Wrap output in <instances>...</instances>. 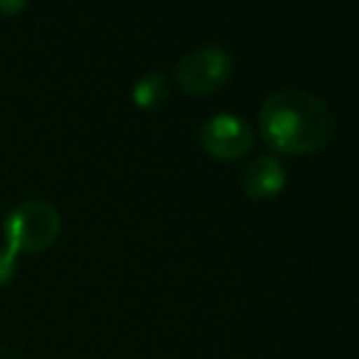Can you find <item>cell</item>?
Instances as JSON below:
<instances>
[{"label":"cell","mask_w":359,"mask_h":359,"mask_svg":"<svg viewBox=\"0 0 359 359\" xmlns=\"http://www.w3.org/2000/svg\"><path fill=\"white\" fill-rule=\"evenodd\" d=\"M264 140L280 155H308L323 150L337 130L330 104L305 89H276L259 109Z\"/></svg>","instance_id":"obj_1"},{"label":"cell","mask_w":359,"mask_h":359,"mask_svg":"<svg viewBox=\"0 0 359 359\" xmlns=\"http://www.w3.org/2000/svg\"><path fill=\"white\" fill-rule=\"evenodd\" d=\"M62 231V215L47 200H27L13 207L3 219L6 246L15 254H35L57 241Z\"/></svg>","instance_id":"obj_2"},{"label":"cell","mask_w":359,"mask_h":359,"mask_svg":"<svg viewBox=\"0 0 359 359\" xmlns=\"http://www.w3.org/2000/svg\"><path fill=\"white\" fill-rule=\"evenodd\" d=\"M234 69L236 62L224 45L205 42L177 60L172 76L187 94H210L222 89L234 76Z\"/></svg>","instance_id":"obj_3"},{"label":"cell","mask_w":359,"mask_h":359,"mask_svg":"<svg viewBox=\"0 0 359 359\" xmlns=\"http://www.w3.org/2000/svg\"><path fill=\"white\" fill-rule=\"evenodd\" d=\"M200 143L212 158L239 160L254 148L256 133L244 116L234 111H217L200 126Z\"/></svg>","instance_id":"obj_4"},{"label":"cell","mask_w":359,"mask_h":359,"mask_svg":"<svg viewBox=\"0 0 359 359\" xmlns=\"http://www.w3.org/2000/svg\"><path fill=\"white\" fill-rule=\"evenodd\" d=\"M288 170L283 160L273 153H261L251 158L241 170V190L251 200H273L285 190Z\"/></svg>","instance_id":"obj_5"},{"label":"cell","mask_w":359,"mask_h":359,"mask_svg":"<svg viewBox=\"0 0 359 359\" xmlns=\"http://www.w3.org/2000/svg\"><path fill=\"white\" fill-rule=\"evenodd\" d=\"M168 96H170V79L158 69L145 72L143 76H138L133 89H130V99H133V104L138 109H155Z\"/></svg>","instance_id":"obj_6"},{"label":"cell","mask_w":359,"mask_h":359,"mask_svg":"<svg viewBox=\"0 0 359 359\" xmlns=\"http://www.w3.org/2000/svg\"><path fill=\"white\" fill-rule=\"evenodd\" d=\"M15 271H18V254L3 244L0 246V285L11 283Z\"/></svg>","instance_id":"obj_7"},{"label":"cell","mask_w":359,"mask_h":359,"mask_svg":"<svg viewBox=\"0 0 359 359\" xmlns=\"http://www.w3.org/2000/svg\"><path fill=\"white\" fill-rule=\"evenodd\" d=\"M22 8H25V3H22V0H18V3H0V13H6V15L22 11Z\"/></svg>","instance_id":"obj_8"}]
</instances>
